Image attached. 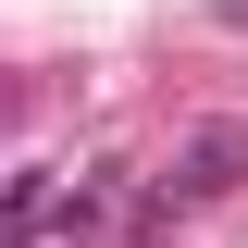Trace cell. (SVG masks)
<instances>
[{
  "label": "cell",
  "instance_id": "obj_1",
  "mask_svg": "<svg viewBox=\"0 0 248 248\" xmlns=\"http://www.w3.org/2000/svg\"><path fill=\"white\" fill-rule=\"evenodd\" d=\"M223 186H248V124H211L174 149V199H223Z\"/></svg>",
  "mask_w": 248,
  "mask_h": 248
}]
</instances>
